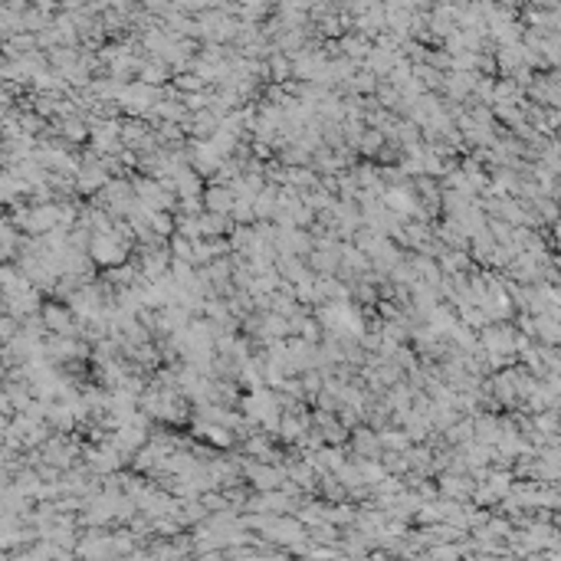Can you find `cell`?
<instances>
[{"label": "cell", "instance_id": "obj_3", "mask_svg": "<svg viewBox=\"0 0 561 561\" xmlns=\"http://www.w3.org/2000/svg\"><path fill=\"white\" fill-rule=\"evenodd\" d=\"M384 145H388V141H384L381 132H374V128H365V132H361V138H358L355 151H361L365 158H378V151H381Z\"/></svg>", "mask_w": 561, "mask_h": 561}, {"label": "cell", "instance_id": "obj_2", "mask_svg": "<svg viewBox=\"0 0 561 561\" xmlns=\"http://www.w3.org/2000/svg\"><path fill=\"white\" fill-rule=\"evenodd\" d=\"M138 73H141V82L151 85V89H158V85H164L171 79L168 63L158 60V56H145V60H141V66H138Z\"/></svg>", "mask_w": 561, "mask_h": 561}, {"label": "cell", "instance_id": "obj_1", "mask_svg": "<svg viewBox=\"0 0 561 561\" xmlns=\"http://www.w3.org/2000/svg\"><path fill=\"white\" fill-rule=\"evenodd\" d=\"M201 207L207 213H223L230 217V207H233V191L223 184H207L204 194H201Z\"/></svg>", "mask_w": 561, "mask_h": 561}, {"label": "cell", "instance_id": "obj_5", "mask_svg": "<svg viewBox=\"0 0 561 561\" xmlns=\"http://www.w3.org/2000/svg\"><path fill=\"white\" fill-rule=\"evenodd\" d=\"M381 440L384 443H388V447H391V450H407V437H404V434H384L381 437Z\"/></svg>", "mask_w": 561, "mask_h": 561}, {"label": "cell", "instance_id": "obj_4", "mask_svg": "<svg viewBox=\"0 0 561 561\" xmlns=\"http://www.w3.org/2000/svg\"><path fill=\"white\" fill-rule=\"evenodd\" d=\"M355 440H358V450H361V453H374V447L381 443L378 437L371 434V430H365V427H361V430L355 434Z\"/></svg>", "mask_w": 561, "mask_h": 561}]
</instances>
